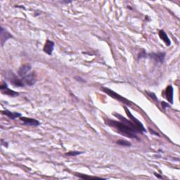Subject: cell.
<instances>
[{"instance_id":"cell-16","label":"cell","mask_w":180,"mask_h":180,"mask_svg":"<svg viewBox=\"0 0 180 180\" xmlns=\"http://www.w3.org/2000/svg\"><path fill=\"white\" fill-rule=\"evenodd\" d=\"M76 176L79 177L80 178L82 179H101L100 177H91V176H87L86 174H75Z\"/></svg>"},{"instance_id":"cell-18","label":"cell","mask_w":180,"mask_h":180,"mask_svg":"<svg viewBox=\"0 0 180 180\" xmlns=\"http://www.w3.org/2000/svg\"><path fill=\"white\" fill-rule=\"evenodd\" d=\"M147 94L148 95L153 99V100H154L156 101H158V99H157V97H156V94L154 93H152V92H147Z\"/></svg>"},{"instance_id":"cell-19","label":"cell","mask_w":180,"mask_h":180,"mask_svg":"<svg viewBox=\"0 0 180 180\" xmlns=\"http://www.w3.org/2000/svg\"><path fill=\"white\" fill-rule=\"evenodd\" d=\"M146 56V54L145 53V51H142L141 53H140L139 54V56H138V59L139 58H145Z\"/></svg>"},{"instance_id":"cell-6","label":"cell","mask_w":180,"mask_h":180,"mask_svg":"<svg viewBox=\"0 0 180 180\" xmlns=\"http://www.w3.org/2000/svg\"><path fill=\"white\" fill-rule=\"evenodd\" d=\"M0 89H1V92L2 94H6V95L7 96L15 97L19 95V93H18V92L13 91V90L9 89L6 83H2V84H1V87H0Z\"/></svg>"},{"instance_id":"cell-5","label":"cell","mask_w":180,"mask_h":180,"mask_svg":"<svg viewBox=\"0 0 180 180\" xmlns=\"http://www.w3.org/2000/svg\"><path fill=\"white\" fill-rule=\"evenodd\" d=\"M9 80L10 81V82L12 84L14 87H24L25 85L23 84V82L22 81V80L19 79L16 75L14 74L13 72H10L9 75Z\"/></svg>"},{"instance_id":"cell-4","label":"cell","mask_w":180,"mask_h":180,"mask_svg":"<svg viewBox=\"0 0 180 180\" xmlns=\"http://www.w3.org/2000/svg\"><path fill=\"white\" fill-rule=\"evenodd\" d=\"M22 81L25 86H33L37 82V75L35 72H32L30 74L26 75V76L21 78Z\"/></svg>"},{"instance_id":"cell-21","label":"cell","mask_w":180,"mask_h":180,"mask_svg":"<svg viewBox=\"0 0 180 180\" xmlns=\"http://www.w3.org/2000/svg\"><path fill=\"white\" fill-rule=\"evenodd\" d=\"M162 106H163V109L165 110V108H166L167 107H168V106H169V104L167 103H165V102H164V101H163V102H162Z\"/></svg>"},{"instance_id":"cell-15","label":"cell","mask_w":180,"mask_h":180,"mask_svg":"<svg viewBox=\"0 0 180 180\" xmlns=\"http://www.w3.org/2000/svg\"><path fill=\"white\" fill-rule=\"evenodd\" d=\"M116 144L122 146H126V147H129V146H132V144L130 143V142H129L128 141L124 140V139H120V140H118L117 141H116Z\"/></svg>"},{"instance_id":"cell-1","label":"cell","mask_w":180,"mask_h":180,"mask_svg":"<svg viewBox=\"0 0 180 180\" xmlns=\"http://www.w3.org/2000/svg\"><path fill=\"white\" fill-rule=\"evenodd\" d=\"M106 125H108V126L112 127L113 128H115L118 130V132L120 134H122L123 136L128 137V138L131 139H138L137 137V132L135 130L133 127L129 126L125 123L122 122H118L115 121V120H112L107 119L106 120Z\"/></svg>"},{"instance_id":"cell-17","label":"cell","mask_w":180,"mask_h":180,"mask_svg":"<svg viewBox=\"0 0 180 180\" xmlns=\"http://www.w3.org/2000/svg\"><path fill=\"white\" fill-rule=\"evenodd\" d=\"M82 153H83V152H81V151H70V152L66 153V155L68 156H76L77 155L82 154Z\"/></svg>"},{"instance_id":"cell-3","label":"cell","mask_w":180,"mask_h":180,"mask_svg":"<svg viewBox=\"0 0 180 180\" xmlns=\"http://www.w3.org/2000/svg\"><path fill=\"white\" fill-rule=\"evenodd\" d=\"M125 110L126 111V113L128 117L129 118V119L131 121L133 122V124L135 125V127H137V129H138V131L139 132V133H142V132H146V129L144 128V125H142V123L139 121L136 118L134 117V116L132 114L131 112L129 111L128 108L127 107H125Z\"/></svg>"},{"instance_id":"cell-8","label":"cell","mask_w":180,"mask_h":180,"mask_svg":"<svg viewBox=\"0 0 180 180\" xmlns=\"http://www.w3.org/2000/svg\"><path fill=\"white\" fill-rule=\"evenodd\" d=\"M20 120L23 122V125H30V126L33 127H37L40 125V122L38 120L34 119V118H25V117H21L20 118Z\"/></svg>"},{"instance_id":"cell-9","label":"cell","mask_w":180,"mask_h":180,"mask_svg":"<svg viewBox=\"0 0 180 180\" xmlns=\"http://www.w3.org/2000/svg\"><path fill=\"white\" fill-rule=\"evenodd\" d=\"M31 68H32L31 65L28 64V63L23 65L18 70V76H20L21 77L26 76V75H28V73L30 72V70H31Z\"/></svg>"},{"instance_id":"cell-24","label":"cell","mask_w":180,"mask_h":180,"mask_svg":"<svg viewBox=\"0 0 180 180\" xmlns=\"http://www.w3.org/2000/svg\"><path fill=\"white\" fill-rule=\"evenodd\" d=\"M155 175H156V177H158V178H162V177L160 176V175H158V174H156V173H155Z\"/></svg>"},{"instance_id":"cell-10","label":"cell","mask_w":180,"mask_h":180,"mask_svg":"<svg viewBox=\"0 0 180 180\" xmlns=\"http://www.w3.org/2000/svg\"><path fill=\"white\" fill-rule=\"evenodd\" d=\"M0 37H1V44L2 47L4 46V44L9 39L12 38V35L9 33L7 30L4 29L3 28H1V31H0Z\"/></svg>"},{"instance_id":"cell-20","label":"cell","mask_w":180,"mask_h":180,"mask_svg":"<svg viewBox=\"0 0 180 180\" xmlns=\"http://www.w3.org/2000/svg\"><path fill=\"white\" fill-rule=\"evenodd\" d=\"M148 129H149V132H150L151 134H154V135H156V136H159V134L157 133V132H156L155 131H153V129H151V128H148Z\"/></svg>"},{"instance_id":"cell-11","label":"cell","mask_w":180,"mask_h":180,"mask_svg":"<svg viewBox=\"0 0 180 180\" xmlns=\"http://www.w3.org/2000/svg\"><path fill=\"white\" fill-rule=\"evenodd\" d=\"M54 49V42L51 41V40L47 39L46 43L44 44L43 50L45 53L48 54V55H51L52 53H53Z\"/></svg>"},{"instance_id":"cell-7","label":"cell","mask_w":180,"mask_h":180,"mask_svg":"<svg viewBox=\"0 0 180 180\" xmlns=\"http://www.w3.org/2000/svg\"><path fill=\"white\" fill-rule=\"evenodd\" d=\"M149 57L152 58L153 61L157 63H162L164 62L165 58V52H160V53H151L148 54Z\"/></svg>"},{"instance_id":"cell-14","label":"cell","mask_w":180,"mask_h":180,"mask_svg":"<svg viewBox=\"0 0 180 180\" xmlns=\"http://www.w3.org/2000/svg\"><path fill=\"white\" fill-rule=\"evenodd\" d=\"M2 114L6 115L7 117H9L11 120H14V119H16V118H21V116H22V115H21V113H19L11 112V111H9L8 110L2 111Z\"/></svg>"},{"instance_id":"cell-2","label":"cell","mask_w":180,"mask_h":180,"mask_svg":"<svg viewBox=\"0 0 180 180\" xmlns=\"http://www.w3.org/2000/svg\"><path fill=\"white\" fill-rule=\"evenodd\" d=\"M101 89L102 90L103 92H105L106 94H107L108 95H109L111 97H112V98L116 99V100H118V101H120V102H122V103L126 104V105H128V106L132 105V104L131 101H129L128 99L124 98V97L122 96L121 95H120V94H117L116 92H113V90L107 88V87H102Z\"/></svg>"},{"instance_id":"cell-23","label":"cell","mask_w":180,"mask_h":180,"mask_svg":"<svg viewBox=\"0 0 180 180\" xmlns=\"http://www.w3.org/2000/svg\"><path fill=\"white\" fill-rule=\"evenodd\" d=\"M2 145L4 146L5 147H8V143H6V142H4V140H2Z\"/></svg>"},{"instance_id":"cell-12","label":"cell","mask_w":180,"mask_h":180,"mask_svg":"<svg viewBox=\"0 0 180 180\" xmlns=\"http://www.w3.org/2000/svg\"><path fill=\"white\" fill-rule=\"evenodd\" d=\"M173 94L174 89L172 85L167 86L166 89H165V96H166L167 100L171 104L173 103Z\"/></svg>"},{"instance_id":"cell-22","label":"cell","mask_w":180,"mask_h":180,"mask_svg":"<svg viewBox=\"0 0 180 180\" xmlns=\"http://www.w3.org/2000/svg\"><path fill=\"white\" fill-rule=\"evenodd\" d=\"M75 79H76V80H77V81L82 82H85V80L82 79V77H80L76 76V77H75Z\"/></svg>"},{"instance_id":"cell-13","label":"cell","mask_w":180,"mask_h":180,"mask_svg":"<svg viewBox=\"0 0 180 180\" xmlns=\"http://www.w3.org/2000/svg\"><path fill=\"white\" fill-rule=\"evenodd\" d=\"M158 35H159V37L161 39V40H163V41L165 42V44H166V46L169 47L171 45V41H170V38L168 37L167 35L166 34V32H165L164 30H160L159 32H158Z\"/></svg>"}]
</instances>
